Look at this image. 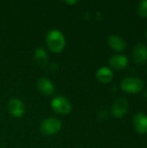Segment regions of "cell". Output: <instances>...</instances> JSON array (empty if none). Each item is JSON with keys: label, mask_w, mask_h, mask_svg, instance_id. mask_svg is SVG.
I'll use <instances>...</instances> for the list:
<instances>
[{"label": "cell", "mask_w": 147, "mask_h": 148, "mask_svg": "<svg viewBox=\"0 0 147 148\" xmlns=\"http://www.w3.org/2000/svg\"><path fill=\"white\" fill-rule=\"evenodd\" d=\"M46 43L48 48L54 53L62 52L66 45L64 35L58 29H51L47 33Z\"/></svg>", "instance_id": "6da1fadb"}, {"label": "cell", "mask_w": 147, "mask_h": 148, "mask_svg": "<svg viewBox=\"0 0 147 148\" xmlns=\"http://www.w3.org/2000/svg\"><path fill=\"white\" fill-rule=\"evenodd\" d=\"M145 87L144 81L138 77H126L120 82L121 89L127 94L140 93Z\"/></svg>", "instance_id": "7a4b0ae2"}, {"label": "cell", "mask_w": 147, "mask_h": 148, "mask_svg": "<svg viewBox=\"0 0 147 148\" xmlns=\"http://www.w3.org/2000/svg\"><path fill=\"white\" fill-rule=\"evenodd\" d=\"M51 108L58 114H68L72 110V104L64 96H56L51 101Z\"/></svg>", "instance_id": "3957f363"}, {"label": "cell", "mask_w": 147, "mask_h": 148, "mask_svg": "<svg viewBox=\"0 0 147 148\" xmlns=\"http://www.w3.org/2000/svg\"><path fill=\"white\" fill-rule=\"evenodd\" d=\"M62 128V122L56 118H48L44 120L41 126L40 130L42 134L45 135H54L56 134Z\"/></svg>", "instance_id": "277c9868"}, {"label": "cell", "mask_w": 147, "mask_h": 148, "mask_svg": "<svg viewBox=\"0 0 147 148\" xmlns=\"http://www.w3.org/2000/svg\"><path fill=\"white\" fill-rule=\"evenodd\" d=\"M133 62L138 65L145 64L147 62V46L143 42H138L133 49Z\"/></svg>", "instance_id": "5b68a950"}, {"label": "cell", "mask_w": 147, "mask_h": 148, "mask_svg": "<svg viewBox=\"0 0 147 148\" xmlns=\"http://www.w3.org/2000/svg\"><path fill=\"white\" fill-rule=\"evenodd\" d=\"M7 108H8L9 113L13 117H16V118L22 117L25 112L24 104L23 103L22 101H20L19 99H16V98H13V99L10 100L8 102Z\"/></svg>", "instance_id": "8992f818"}, {"label": "cell", "mask_w": 147, "mask_h": 148, "mask_svg": "<svg viewBox=\"0 0 147 148\" xmlns=\"http://www.w3.org/2000/svg\"><path fill=\"white\" fill-rule=\"evenodd\" d=\"M134 129L139 134H147V115L143 113L136 114L133 118Z\"/></svg>", "instance_id": "52a82bcc"}, {"label": "cell", "mask_w": 147, "mask_h": 148, "mask_svg": "<svg viewBox=\"0 0 147 148\" xmlns=\"http://www.w3.org/2000/svg\"><path fill=\"white\" fill-rule=\"evenodd\" d=\"M128 108H129V104L126 99L124 98L118 99L112 107V110H111L112 114L115 118H121L126 114Z\"/></svg>", "instance_id": "ba28073f"}, {"label": "cell", "mask_w": 147, "mask_h": 148, "mask_svg": "<svg viewBox=\"0 0 147 148\" xmlns=\"http://www.w3.org/2000/svg\"><path fill=\"white\" fill-rule=\"evenodd\" d=\"M109 65L116 70L125 69L128 65V58L125 55H113L109 59Z\"/></svg>", "instance_id": "9c48e42d"}, {"label": "cell", "mask_w": 147, "mask_h": 148, "mask_svg": "<svg viewBox=\"0 0 147 148\" xmlns=\"http://www.w3.org/2000/svg\"><path fill=\"white\" fill-rule=\"evenodd\" d=\"M108 45L117 52H122L126 48V42L118 35L113 34L110 35L107 38Z\"/></svg>", "instance_id": "30bf717a"}, {"label": "cell", "mask_w": 147, "mask_h": 148, "mask_svg": "<svg viewBox=\"0 0 147 148\" xmlns=\"http://www.w3.org/2000/svg\"><path fill=\"white\" fill-rule=\"evenodd\" d=\"M36 87L42 94L48 95V96L52 95L55 90V85L53 84V82L47 78L38 79V81L36 82Z\"/></svg>", "instance_id": "8fae6325"}, {"label": "cell", "mask_w": 147, "mask_h": 148, "mask_svg": "<svg viewBox=\"0 0 147 148\" xmlns=\"http://www.w3.org/2000/svg\"><path fill=\"white\" fill-rule=\"evenodd\" d=\"M96 78L100 82L103 84L109 83L113 78V72L108 67H101L96 72Z\"/></svg>", "instance_id": "7c38bea8"}, {"label": "cell", "mask_w": 147, "mask_h": 148, "mask_svg": "<svg viewBox=\"0 0 147 148\" xmlns=\"http://www.w3.org/2000/svg\"><path fill=\"white\" fill-rule=\"evenodd\" d=\"M35 62L42 68H46L49 64V56L43 48H36L34 52Z\"/></svg>", "instance_id": "4fadbf2b"}, {"label": "cell", "mask_w": 147, "mask_h": 148, "mask_svg": "<svg viewBox=\"0 0 147 148\" xmlns=\"http://www.w3.org/2000/svg\"><path fill=\"white\" fill-rule=\"evenodd\" d=\"M138 15L142 18L147 17V0H142L139 3L137 7Z\"/></svg>", "instance_id": "5bb4252c"}, {"label": "cell", "mask_w": 147, "mask_h": 148, "mask_svg": "<svg viewBox=\"0 0 147 148\" xmlns=\"http://www.w3.org/2000/svg\"><path fill=\"white\" fill-rule=\"evenodd\" d=\"M65 3H68V4H75V3H78V1H76V0H74V1H65L64 2Z\"/></svg>", "instance_id": "9a60e30c"}, {"label": "cell", "mask_w": 147, "mask_h": 148, "mask_svg": "<svg viewBox=\"0 0 147 148\" xmlns=\"http://www.w3.org/2000/svg\"><path fill=\"white\" fill-rule=\"evenodd\" d=\"M143 95H144V97H145V99H146V100H147V90H146V91L144 92V94H143Z\"/></svg>", "instance_id": "2e32d148"}, {"label": "cell", "mask_w": 147, "mask_h": 148, "mask_svg": "<svg viewBox=\"0 0 147 148\" xmlns=\"http://www.w3.org/2000/svg\"><path fill=\"white\" fill-rule=\"evenodd\" d=\"M146 39H147V29H146Z\"/></svg>", "instance_id": "e0dca14e"}, {"label": "cell", "mask_w": 147, "mask_h": 148, "mask_svg": "<svg viewBox=\"0 0 147 148\" xmlns=\"http://www.w3.org/2000/svg\"><path fill=\"white\" fill-rule=\"evenodd\" d=\"M0 148H4V147H0Z\"/></svg>", "instance_id": "ac0fdd59"}, {"label": "cell", "mask_w": 147, "mask_h": 148, "mask_svg": "<svg viewBox=\"0 0 147 148\" xmlns=\"http://www.w3.org/2000/svg\"><path fill=\"white\" fill-rule=\"evenodd\" d=\"M146 71H147V68H146Z\"/></svg>", "instance_id": "d6986e66"}]
</instances>
